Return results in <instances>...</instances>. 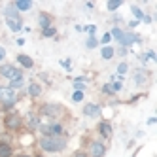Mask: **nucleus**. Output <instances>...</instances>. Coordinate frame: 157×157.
<instances>
[{
    "label": "nucleus",
    "instance_id": "f257e3e1",
    "mask_svg": "<svg viewBox=\"0 0 157 157\" xmlns=\"http://www.w3.org/2000/svg\"><path fill=\"white\" fill-rule=\"evenodd\" d=\"M40 146H42L44 151H51V153H55V151L64 150L66 140L61 138V136H44V138L40 140Z\"/></svg>",
    "mask_w": 157,
    "mask_h": 157
},
{
    "label": "nucleus",
    "instance_id": "f03ea898",
    "mask_svg": "<svg viewBox=\"0 0 157 157\" xmlns=\"http://www.w3.org/2000/svg\"><path fill=\"white\" fill-rule=\"evenodd\" d=\"M0 100L4 102V108H10L15 102V93L10 87H0Z\"/></svg>",
    "mask_w": 157,
    "mask_h": 157
},
{
    "label": "nucleus",
    "instance_id": "7ed1b4c3",
    "mask_svg": "<svg viewBox=\"0 0 157 157\" xmlns=\"http://www.w3.org/2000/svg\"><path fill=\"white\" fill-rule=\"evenodd\" d=\"M0 74H2L4 78H8V80H13V78H17V76H23L15 66H12V64H4V66H0Z\"/></svg>",
    "mask_w": 157,
    "mask_h": 157
},
{
    "label": "nucleus",
    "instance_id": "20e7f679",
    "mask_svg": "<svg viewBox=\"0 0 157 157\" xmlns=\"http://www.w3.org/2000/svg\"><path fill=\"white\" fill-rule=\"evenodd\" d=\"M44 132H46V136H59V134L63 132V127L59 125V123H53V125L44 127Z\"/></svg>",
    "mask_w": 157,
    "mask_h": 157
},
{
    "label": "nucleus",
    "instance_id": "39448f33",
    "mask_svg": "<svg viewBox=\"0 0 157 157\" xmlns=\"http://www.w3.org/2000/svg\"><path fill=\"white\" fill-rule=\"evenodd\" d=\"M6 25L13 32H19L21 30V17H6Z\"/></svg>",
    "mask_w": 157,
    "mask_h": 157
},
{
    "label": "nucleus",
    "instance_id": "423d86ee",
    "mask_svg": "<svg viewBox=\"0 0 157 157\" xmlns=\"http://www.w3.org/2000/svg\"><path fill=\"white\" fill-rule=\"evenodd\" d=\"M104 146L100 144V142H93L91 144V153H93V157H102L104 155Z\"/></svg>",
    "mask_w": 157,
    "mask_h": 157
},
{
    "label": "nucleus",
    "instance_id": "0eeeda50",
    "mask_svg": "<svg viewBox=\"0 0 157 157\" xmlns=\"http://www.w3.org/2000/svg\"><path fill=\"white\" fill-rule=\"evenodd\" d=\"M83 114H85V116H89V117H95V116H98V114H100V108H98L97 104H87V106L83 108Z\"/></svg>",
    "mask_w": 157,
    "mask_h": 157
},
{
    "label": "nucleus",
    "instance_id": "6e6552de",
    "mask_svg": "<svg viewBox=\"0 0 157 157\" xmlns=\"http://www.w3.org/2000/svg\"><path fill=\"white\" fill-rule=\"evenodd\" d=\"M6 125H8L10 129H17V127L21 125V119H19V116H15V114L8 116V117H6Z\"/></svg>",
    "mask_w": 157,
    "mask_h": 157
},
{
    "label": "nucleus",
    "instance_id": "1a4fd4ad",
    "mask_svg": "<svg viewBox=\"0 0 157 157\" xmlns=\"http://www.w3.org/2000/svg\"><path fill=\"white\" fill-rule=\"evenodd\" d=\"M12 155H13L12 146L6 142H0V157H12Z\"/></svg>",
    "mask_w": 157,
    "mask_h": 157
},
{
    "label": "nucleus",
    "instance_id": "9d476101",
    "mask_svg": "<svg viewBox=\"0 0 157 157\" xmlns=\"http://www.w3.org/2000/svg\"><path fill=\"white\" fill-rule=\"evenodd\" d=\"M98 131H100V134H102L104 138H110V136H112V127L108 125L106 121H102V123L98 125Z\"/></svg>",
    "mask_w": 157,
    "mask_h": 157
},
{
    "label": "nucleus",
    "instance_id": "9b49d317",
    "mask_svg": "<svg viewBox=\"0 0 157 157\" xmlns=\"http://www.w3.org/2000/svg\"><path fill=\"white\" fill-rule=\"evenodd\" d=\"M13 6H15L17 12H27V10L32 8V2H27V0H19V2H15Z\"/></svg>",
    "mask_w": 157,
    "mask_h": 157
},
{
    "label": "nucleus",
    "instance_id": "f8f14e48",
    "mask_svg": "<svg viewBox=\"0 0 157 157\" xmlns=\"http://www.w3.org/2000/svg\"><path fill=\"white\" fill-rule=\"evenodd\" d=\"M17 61H19V64H23L25 68H32V64H34V63H32V59L29 57V55H19Z\"/></svg>",
    "mask_w": 157,
    "mask_h": 157
},
{
    "label": "nucleus",
    "instance_id": "ddd939ff",
    "mask_svg": "<svg viewBox=\"0 0 157 157\" xmlns=\"http://www.w3.org/2000/svg\"><path fill=\"white\" fill-rule=\"evenodd\" d=\"M123 46H131L132 42H136V36L134 34H125V32H123V36H121V40H119Z\"/></svg>",
    "mask_w": 157,
    "mask_h": 157
},
{
    "label": "nucleus",
    "instance_id": "4468645a",
    "mask_svg": "<svg viewBox=\"0 0 157 157\" xmlns=\"http://www.w3.org/2000/svg\"><path fill=\"white\" fill-rule=\"evenodd\" d=\"M29 93H30V97H38V95L42 93V87H40L38 83H30V85H29Z\"/></svg>",
    "mask_w": 157,
    "mask_h": 157
},
{
    "label": "nucleus",
    "instance_id": "2eb2a0df",
    "mask_svg": "<svg viewBox=\"0 0 157 157\" xmlns=\"http://www.w3.org/2000/svg\"><path fill=\"white\" fill-rule=\"evenodd\" d=\"M100 55H102V59H112V57H114V48L104 46L102 51H100Z\"/></svg>",
    "mask_w": 157,
    "mask_h": 157
},
{
    "label": "nucleus",
    "instance_id": "dca6fc26",
    "mask_svg": "<svg viewBox=\"0 0 157 157\" xmlns=\"http://www.w3.org/2000/svg\"><path fill=\"white\" fill-rule=\"evenodd\" d=\"M23 85V76H17L13 80H10V89H15V87H21Z\"/></svg>",
    "mask_w": 157,
    "mask_h": 157
},
{
    "label": "nucleus",
    "instance_id": "f3484780",
    "mask_svg": "<svg viewBox=\"0 0 157 157\" xmlns=\"http://www.w3.org/2000/svg\"><path fill=\"white\" fill-rule=\"evenodd\" d=\"M4 13H6V17H19V12L15 10V6H8L4 10Z\"/></svg>",
    "mask_w": 157,
    "mask_h": 157
},
{
    "label": "nucleus",
    "instance_id": "a211bd4d",
    "mask_svg": "<svg viewBox=\"0 0 157 157\" xmlns=\"http://www.w3.org/2000/svg\"><path fill=\"white\" fill-rule=\"evenodd\" d=\"M40 25H42L44 29H48V27H49V17H48L46 13H42V15H40Z\"/></svg>",
    "mask_w": 157,
    "mask_h": 157
},
{
    "label": "nucleus",
    "instance_id": "6ab92c4d",
    "mask_svg": "<svg viewBox=\"0 0 157 157\" xmlns=\"http://www.w3.org/2000/svg\"><path fill=\"white\" fill-rule=\"evenodd\" d=\"M72 100H74V102H80V100H83V91H74Z\"/></svg>",
    "mask_w": 157,
    "mask_h": 157
},
{
    "label": "nucleus",
    "instance_id": "aec40b11",
    "mask_svg": "<svg viewBox=\"0 0 157 157\" xmlns=\"http://www.w3.org/2000/svg\"><path fill=\"white\" fill-rule=\"evenodd\" d=\"M131 10H132V13H134V15H136V19H144V13L140 12V8H136V6H132Z\"/></svg>",
    "mask_w": 157,
    "mask_h": 157
},
{
    "label": "nucleus",
    "instance_id": "412c9836",
    "mask_svg": "<svg viewBox=\"0 0 157 157\" xmlns=\"http://www.w3.org/2000/svg\"><path fill=\"white\" fill-rule=\"evenodd\" d=\"M106 6H108V10H117V8L121 6V0H116V2H108Z\"/></svg>",
    "mask_w": 157,
    "mask_h": 157
},
{
    "label": "nucleus",
    "instance_id": "4be33fe9",
    "mask_svg": "<svg viewBox=\"0 0 157 157\" xmlns=\"http://www.w3.org/2000/svg\"><path fill=\"white\" fill-rule=\"evenodd\" d=\"M53 34H55V29H53V27L44 29V36H53Z\"/></svg>",
    "mask_w": 157,
    "mask_h": 157
},
{
    "label": "nucleus",
    "instance_id": "5701e85b",
    "mask_svg": "<svg viewBox=\"0 0 157 157\" xmlns=\"http://www.w3.org/2000/svg\"><path fill=\"white\" fill-rule=\"evenodd\" d=\"M117 72H119V74H125V72H127V64H125V63H121V64H119V68H117Z\"/></svg>",
    "mask_w": 157,
    "mask_h": 157
},
{
    "label": "nucleus",
    "instance_id": "b1692460",
    "mask_svg": "<svg viewBox=\"0 0 157 157\" xmlns=\"http://www.w3.org/2000/svg\"><path fill=\"white\" fill-rule=\"evenodd\" d=\"M95 46H97V40L95 38H89L87 40V48H95Z\"/></svg>",
    "mask_w": 157,
    "mask_h": 157
},
{
    "label": "nucleus",
    "instance_id": "393cba45",
    "mask_svg": "<svg viewBox=\"0 0 157 157\" xmlns=\"http://www.w3.org/2000/svg\"><path fill=\"white\" fill-rule=\"evenodd\" d=\"M110 40H112V36H110V32H106V34L102 36V44H108Z\"/></svg>",
    "mask_w": 157,
    "mask_h": 157
},
{
    "label": "nucleus",
    "instance_id": "a878e982",
    "mask_svg": "<svg viewBox=\"0 0 157 157\" xmlns=\"http://www.w3.org/2000/svg\"><path fill=\"white\" fill-rule=\"evenodd\" d=\"M85 30H87V32H91V34H93V32L97 30V27H95V25H89V27H85Z\"/></svg>",
    "mask_w": 157,
    "mask_h": 157
},
{
    "label": "nucleus",
    "instance_id": "bb28decb",
    "mask_svg": "<svg viewBox=\"0 0 157 157\" xmlns=\"http://www.w3.org/2000/svg\"><path fill=\"white\" fill-rule=\"evenodd\" d=\"M4 57H6V49H4V48H0V61H2Z\"/></svg>",
    "mask_w": 157,
    "mask_h": 157
},
{
    "label": "nucleus",
    "instance_id": "cd10ccee",
    "mask_svg": "<svg viewBox=\"0 0 157 157\" xmlns=\"http://www.w3.org/2000/svg\"><path fill=\"white\" fill-rule=\"evenodd\" d=\"M104 93H112V87L110 85H104Z\"/></svg>",
    "mask_w": 157,
    "mask_h": 157
},
{
    "label": "nucleus",
    "instance_id": "c85d7f7f",
    "mask_svg": "<svg viewBox=\"0 0 157 157\" xmlns=\"http://www.w3.org/2000/svg\"><path fill=\"white\" fill-rule=\"evenodd\" d=\"M112 89H116V91H119V89H121V83H114V87H112Z\"/></svg>",
    "mask_w": 157,
    "mask_h": 157
},
{
    "label": "nucleus",
    "instance_id": "c756f323",
    "mask_svg": "<svg viewBox=\"0 0 157 157\" xmlns=\"http://www.w3.org/2000/svg\"><path fill=\"white\" fill-rule=\"evenodd\" d=\"M76 157H87V155H85V153H82V151H78V153H76Z\"/></svg>",
    "mask_w": 157,
    "mask_h": 157
},
{
    "label": "nucleus",
    "instance_id": "7c9ffc66",
    "mask_svg": "<svg viewBox=\"0 0 157 157\" xmlns=\"http://www.w3.org/2000/svg\"><path fill=\"white\" fill-rule=\"evenodd\" d=\"M19 157H29V155H19Z\"/></svg>",
    "mask_w": 157,
    "mask_h": 157
},
{
    "label": "nucleus",
    "instance_id": "2f4dec72",
    "mask_svg": "<svg viewBox=\"0 0 157 157\" xmlns=\"http://www.w3.org/2000/svg\"><path fill=\"white\" fill-rule=\"evenodd\" d=\"M38 157H42V155H38Z\"/></svg>",
    "mask_w": 157,
    "mask_h": 157
}]
</instances>
